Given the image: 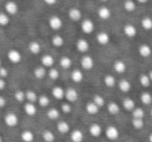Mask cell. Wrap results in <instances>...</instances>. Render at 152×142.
<instances>
[{"mask_svg":"<svg viewBox=\"0 0 152 142\" xmlns=\"http://www.w3.org/2000/svg\"><path fill=\"white\" fill-rule=\"evenodd\" d=\"M118 88L123 93H127V92H129L131 90V84L127 79H121L118 83Z\"/></svg>","mask_w":152,"mask_h":142,"instance_id":"cell-24","label":"cell"},{"mask_svg":"<svg viewBox=\"0 0 152 142\" xmlns=\"http://www.w3.org/2000/svg\"><path fill=\"white\" fill-rule=\"evenodd\" d=\"M51 43H52V45L54 47L59 48V47H61L65 44V39L61 36H59V35H55V36H53L52 39H51Z\"/></svg>","mask_w":152,"mask_h":142,"instance_id":"cell-33","label":"cell"},{"mask_svg":"<svg viewBox=\"0 0 152 142\" xmlns=\"http://www.w3.org/2000/svg\"><path fill=\"white\" fill-rule=\"evenodd\" d=\"M149 142H152V133L149 135Z\"/></svg>","mask_w":152,"mask_h":142,"instance_id":"cell-54","label":"cell"},{"mask_svg":"<svg viewBox=\"0 0 152 142\" xmlns=\"http://www.w3.org/2000/svg\"><path fill=\"white\" fill-rule=\"evenodd\" d=\"M70 77H71L72 82H74V83H76V84H79V83H81V82L83 81V71H81V70L74 69L73 71L71 72Z\"/></svg>","mask_w":152,"mask_h":142,"instance_id":"cell-17","label":"cell"},{"mask_svg":"<svg viewBox=\"0 0 152 142\" xmlns=\"http://www.w3.org/2000/svg\"><path fill=\"white\" fill-rule=\"evenodd\" d=\"M68 16H69V18L72 21L78 22V21H80L81 18H83V13H81L80 10L77 9V7H71V9L69 10V12H68Z\"/></svg>","mask_w":152,"mask_h":142,"instance_id":"cell-9","label":"cell"},{"mask_svg":"<svg viewBox=\"0 0 152 142\" xmlns=\"http://www.w3.org/2000/svg\"><path fill=\"white\" fill-rule=\"evenodd\" d=\"M76 49L81 53H86L89 51L90 49V44L86 39L81 38L78 39V40L76 41Z\"/></svg>","mask_w":152,"mask_h":142,"instance_id":"cell-11","label":"cell"},{"mask_svg":"<svg viewBox=\"0 0 152 142\" xmlns=\"http://www.w3.org/2000/svg\"><path fill=\"white\" fill-rule=\"evenodd\" d=\"M123 7L126 12L128 13H132L137 9V3L133 1V0H125L124 3H123Z\"/></svg>","mask_w":152,"mask_h":142,"instance_id":"cell-32","label":"cell"},{"mask_svg":"<svg viewBox=\"0 0 152 142\" xmlns=\"http://www.w3.org/2000/svg\"><path fill=\"white\" fill-rule=\"evenodd\" d=\"M137 1L139 3H141V4H145V3H147L149 0H137Z\"/></svg>","mask_w":152,"mask_h":142,"instance_id":"cell-52","label":"cell"},{"mask_svg":"<svg viewBox=\"0 0 152 142\" xmlns=\"http://www.w3.org/2000/svg\"><path fill=\"white\" fill-rule=\"evenodd\" d=\"M42 138L45 142H53L55 140L54 134H53V132H51L50 129H45L42 133Z\"/></svg>","mask_w":152,"mask_h":142,"instance_id":"cell-37","label":"cell"},{"mask_svg":"<svg viewBox=\"0 0 152 142\" xmlns=\"http://www.w3.org/2000/svg\"><path fill=\"white\" fill-rule=\"evenodd\" d=\"M139 81H140V84H141L142 87L144 88H148L150 87V85H151V81H150V77L148 74H141L139 77Z\"/></svg>","mask_w":152,"mask_h":142,"instance_id":"cell-38","label":"cell"},{"mask_svg":"<svg viewBox=\"0 0 152 142\" xmlns=\"http://www.w3.org/2000/svg\"><path fill=\"white\" fill-rule=\"evenodd\" d=\"M20 137H21V140L23 142H34V133L29 129H24L20 135Z\"/></svg>","mask_w":152,"mask_h":142,"instance_id":"cell-27","label":"cell"},{"mask_svg":"<svg viewBox=\"0 0 152 142\" xmlns=\"http://www.w3.org/2000/svg\"><path fill=\"white\" fill-rule=\"evenodd\" d=\"M80 28L83 34L91 35L94 32V29H95V24H94V22L91 19H85L81 22Z\"/></svg>","mask_w":152,"mask_h":142,"instance_id":"cell-6","label":"cell"},{"mask_svg":"<svg viewBox=\"0 0 152 142\" xmlns=\"http://www.w3.org/2000/svg\"><path fill=\"white\" fill-rule=\"evenodd\" d=\"M57 131L61 134H68L70 132V124L67 122V121L61 120L57 122Z\"/></svg>","mask_w":152,"mask_h":142,"instance_id":"cell-28","label":"cell"},{"mask_svg":"<svg viewBox=\"0 0 152 142\" xmlns=\"http://www.w3.org/2000/svg\"><path fill=\"white\" fill-rule=\"evenodd\" d=\"M137 52L142 57H149L152 54V48L148 44H142L140 45Z\"/></svg>","mask_w":152,"mask_h":142,"instance_id":"cell-15","label":"cell"},{"mask_svg":"<svg viewBox=\"0 0 152 142\" xmlns=\"http://www.w3.org/2000/svg\"><path fill=\"white\" fill-rule=\"evenodd\" d=\"M61 116V112L56 108H51L47 111V117L51 120H57Z\"/></svg>","mask_w":152,"mask_h":142,"instance_id":"cell-35","label":"cell"},{"mask_svg":"<svg viewBox=\"0 0 152 142\" xmlns=\"http://www.w3.org/2000/svg\"><path fill=\"white\" fill-rule=\"evenodd\" d=\"M150 114H151V117H152V110H151V113H150Z\"/></svg>","mask_w":152,"mask_h":142,"instance_id":"cell-58","label":"cell"},{"mask_svg":"<svg viewBox=\"0 0 152 142\" xmlns=\"http://www.w3.org/2000/svg\"><path fill=\"white\" fill-rule=\"evenodd\" d=\"M51 93H52L53 97L57 100L63 99V98L65 97V89L61 88V87H58V86H56V87L53 88L52 91H51Z\"/></svg>","mask_w":152,"mask_h":142,"instance_id":"cell-25","label":"cell"},{"mask_svg":"<svg viewBox=\"0 0 152 142\" xmlns=\"http://www.w3.org/2000/svg\"><path fill=\"white\" fill-rule=\"evenodd\" d=\"M3 120H4L5 124L10 127H17L18 123H19V118H18V116L15 114V113H7V114L4 115Z\"/></svg>","mask_w":152,"mask_h":142,"instance_id":"cell-2","label":"cell"},{"mask_svg":"<svg viewBox=\"0 0 152 142\" xmlns=\"http://www.w3.org/2000/svg\"><path fill=\"white\" fill-rule=\"evenodd\" d=\"M5 106H7V99L2 95H0V109L4 108Z\"/></svg>","mask_w":152,"mask_h":142,"instance_id":"cell-50","label":"cell"},{"mask_svg":"<svg viewBox=\"0 0 152 142\" xmlns=\"http://www.w3.org/2000/svg\"><path fill=\"white\" fill-rule=\"evenodd\" d=\"M92 102H95L99 108H101V107H103L104 104H105V99L103 98V96L99 95V94H95V95L93 96Z\"/></svg>","mask_w":152,"mask_h":142,"instance_id":"cell-42","label":"cell"},{"mask_svg":"<svg viewBox=\"0 0 152 142\" xmlns=\"http://www.w3.org/2000/svg\"><path fill=\"white\" fill-rule=\"evenodd\" d=\"M0 142H3V139H2V137H1V135H0Z\"/></svg>","mask_w":152,"mask_h":142,"instance_id":"cell-55","label":"cell"},{"mask_svg":"<svg viewBox=\"0 0 152 142\" xmlns=\"http://www.w3.org/2000/svg\"><path fill=\"white\" fill-rule=\"evenodd\" d=\"M103 83L107 88H114L117 84L116 77L112 74H106L105 77H103Z\"/></svg>","mask_w":152,"mask_h":142,"instance_id":"cell-29","label":"cell"},{"mask_svg":"<svg viewBox=\"0 0 152 142\" xmlns=\"http://www.w3.org/2000/svg\"><path fill=\"white\" fill-rule=\"evenodd\" d=\"M96 40H97V42L99 43L100 45L105 46V45H107L108 43H110V37L106 32H99L96 35Z\"/></svg>","mask_w":152,"mask_h":142,"instance_id":"cell-13","label":"cell"},{"mask_svg":"<svg viewBox=\"0 0 152 142\" xmlns=\"http://www.w3.org/2000/svg\"><path fill=\"white\" fill-rule=\"evenodd\" d=\"M132 127H134L135 129H142L144 127V120L143 119H137V118H133L132 121Z\"/></svg>","mask_w":152,"mask_h":142,"instance_id":"cell-46","label":"cell"},{"mask_svg":"<svg viewBox=\"0 0 152 142\" xmlns=\"http://www.w3.org/2000/svg\"><path fill=\"white\" fill-rule=\"evenodd\" d=\"M107 111L110 115H117L120 113V106L117 102H110L107 104Z\"/></svg>","mask_w":152,"mask_h":142,"instance_id":"cell-31","label":"cell"},{"mask_svg":"<svg viewBox=\"0 0 152 142\" xmlns=\"http://www.w3.org/2000/svg\"><path fill=\"white\" fill-rule=\"evenodd\" d=\"M38 104H40L41 107H43V108H46V107L49 106V104H50V98L48 97L47 95H40L38 97Z\"/></svg>","mask_w":152,"mask_h":142,"instance_id":"cell-40","label":"cell"},{"mask_svg":"<svg viewBox=\"0 0 152 142\" xmlns=\"http://www.w3.org/2000/svg\"><path fill=\"white\" fill-rule=\"evenodd\" d=\"M59 66H61L63 69H69L72 66L71 57H67V55H63V57L59 59Z\"/></svg>","mask_w":152,"mask_h":142,"instance_id":"cell-30","label":"cell"},{"mask_svg":"<svg viewBox=\"0 0 152 142\" xmlns=\"http://www.w3.org/2000/svg\"><path fill=\"white\" fill-rule=\"evenodd\" d=\"M1 64H2V62H1V59H0V66H1Z\"/></svg>","mask_w":152,"mask_h":142,"instance_id":"cell-57","label":"cell"},{"mask_svg":"<svg viewBox=\"0 0 152 142\" xmlns=\"http://www.w3.org/2000/svg\"><path fill=\"white\" fill-rule=\"evenodd\" d=\"M10 24V16L7 13H0V26H7Z\"/></svg>","mask_w":152,"mask_h":142,"instance_id":"cell-45","label":"cell"},{"mask_svg":"<svg viewBox=\"0 0 152 142\" xmlns=\"http://www.w3.org/2000/svg\"><path fill=\"white\" fill-rule=\"evenodd\" d=\"M4 11L9 16H14V15H16V14H18V12H19V7H18V4L15 1L10 0V1H7L4 4Z\"/></svg>","mask_w":152,"mask_h":142,"instance_id":"cell-8","label":"cell"},{"mask_svg":"<svg viewBox=\"0 0 152 142\" xmlns=\"http://www.w3.org/2000/svg\"><path fill=\"white\" fill-rule=\"evenodd\" d=\"M41 63L45 68H51L54 65V57L51 54H44L41 57Z\"/></svg>","mask_w":152,"mask_h":142,"instance_id":"cell-18","label":"cell"},{"mask_svg":"<svg viewBox=\"0 0 152 142\" xmlns=\"http://www.w3.org/2000/svg\"><path fill=\"white\" fill-rule=\"evenodd\" d=\"M48 24H49V27L52 30H59L63 28L64 22H63V20L61 19V17H58V16H56V15H53L49 18Z\"/></svg>","mask_w":152,"mask_h":142,"instance_id":"cell-1","label":"cell"},{"mask_svg":"<svg viewBox=\"0 0 152 142\" xmlns=\"http://www.w3.org/2000/svg\"><path fill=\"white\" fill-rule=\"evenodd\" d=\"M5 87H7V82H5L4 79L0 77V91H1V90H4Z\"/></svg>","mask_w":152,"mask_h":142,"instance_id":"cell-49","label":"cell"},{"mask_svg":"<svg viewBox=\"0 0 152 142\" xmlns=\"http://www.w3.org/2000/svg\"><path fill=\"white\" fill-rule=\"evenodd\" d=\"M37 107L34 102H26L24 104V112L28 116H34L37 114Z\"/></svg>","mask_w":152,"mask_h":142,"instance_id":"cell-22","label":"cell"},{"mask_svg":"<svg viewBox=\"0 0 152 142\" xmlns=\"http://www.w3.org/2000/svg\"><path fill=\"white\" fill-rule=\"evenodd\" d=\"M89 132L93 137L98 138V137H100L102 134V127L99 123H92L89 127Z\"/></svg>","mask_w":152,"mask_h":142,"instance_id":"cell-16","label":"cell"},{"mask_svg":"<svg viewBox=\"0 0 152 142\" xmlns=\"http://www.w3.org/2000/svg\"><path fill=\"white\" fill-rule=\"evenodd\" d=\"M123 32H124V35L127 37V38L132 39V38H134V37L137 36V27L133 25V24L128 23V24H125V25H124V27H123Z\"/></svg>","mask_w":152,"mask_h":142,"instance_id":"cell-10","label":"cell"},{"mask_svg":"<svg viewBox=\"0 0 152 142\" xmlns=\"http://www.w3.org/2000/svg\"><path fill=\"white\" fill-rule=\"evenodd\" d=\"M7 59L11 63L13 64H19L22 61V54L17 49H10L7 51Z\"/></svg>","mask_w":152,"mask_h":142,"instance_id":"cell-4","label":"cell"},{"mask_svg":"<svg viewBox=\"0 0 152 142\" xmlns=\"http://www.w3.org/2000/svg\"><path fill=\"white\" fill-rule=\"evenodd\" d=\"M105 136L108 140L115 141L120 136V132H119L118 127H116L115 125H110V127H107L105 129Z\"/></svg>","mask_w":152,"mask_h":142,"instance_id":"cell-3","label":"cell"},{"mask_svg":"<svg viewBox=\"0 0 152 142\" xmlns=\"http://www.w3.org/2000/svg\"><path fill=\"white\" fill-rule=\"evenodd\" d=\"M80 65L85 70H91L93 69L94 65H95V62H94V59L91 55L85 54L80 59Z\"/></svg>","mask_w":152,"mask_h":142,"instance_id":"cell-7","label":"cell"},{"mask_svg":"<svg viewBox=\"0 0 152 142\" xmlns=\"http://www.w3.org/2000/svg\"><path fill=\"white\" fill-rule=\"evenodd\" d=\"M99 107L93 102H89L86 104V111H87L88 114L90 115H96L99 113Z\"/></svg>","mask_w":152,"mask_h":142,"instance_id":"cell-23","label":"cell"},{"mask_svg":"<svg viewBox=\"0 0 152 142\" xmlns=\"http://www.w3.org/2000/svg\"><path fill=\"white\" fill-rule=\"evenodd\" d=\"M61 111L64 114H70L72 112V106L69 102H64L61 104Z\"/></svg>","mask_w":152,"mask_h":142,"instance_id":"cell-47","label":"cell"},{"mask_svg":"<svg viewBox=\"0 0 152 142\" xmlns=\"http://www.w3.org/2000/svg\"><path fill=\"white\" fill-rule=\"evenodd\" d=\"M38 94L34 91V90H27L25 91V98L28 102H38Z\"/></svg>","mask_w":152,"mask_h":142,"instance_id":"cell-36","label":"cell"},{"mask_svg":"<svg viewBox=\"0 0 152 142\" xmlns=\"http://www.w3.org/2000/svg\"><path fill=\"white\" fill-rule=\"evenodd\" d=\"M44 2L47 5H54L57 2V0H44Z\"/></svg>","mask_w":152,"mask_h":142,"instance_id":"cell-51","label":"cell"},{"mask_svg":"<svg viewBox=\"0 0 152 142\" xmlns=\"http://www.w3.org/2000/svg\"><path fill=\"white\" fill-rule=\"evenodd\" d=\"M112 16V12H110V7L102 5L98 9V17L102 20H108Z\"/></svg>","mask_w":152,"mask_h":142,"instance_id":"cell-14","label":"cell"},{"mask_svg":"<svg viewBox=\"0 0 152 142\" xmlns=\"http://www.w3.org/2000/svg\"><path fill=\"white\" fill-rule=\"evenodd\" d=\"M7 75H9V70H7L5 67L0 66V77L5 79V77H7Z\"/></svg>","mask_w":152,"mask_h":142,"instance_id":"cell-48","label":"cell"},{"mask_svg":"<svg viewBox=\"0 0 152 142\" xmlns=\"http://www.w3.org/2000/svg\"><path fill=\"white\" fill-rule=\"evenodd\" d=\"M141 25L145 30H151L152 29V18L150 17H144L141 20Z\"/></svg>","mask_w":152,"mask_h":142,"instance_id":"cell-39","label":"cell"},{"mask_svg":"<svg viewBox=\"0 0 152 142\" xmlns=\"http://www.w3.org/2000/svg\"><path fill=\"white\" fill-rule=\"evenodd\" d=\"M28 50L32 54H39L42 50V46L38 41H30L29 44H28Z\"/></svg>","mask_w":152,"mask_h":142,"instance_id":"cell-20","label":"cell"},{"mask_svg":"<svg viewBox=\"0 0 152 142\" xmlns=\"http://www.w3.org/2000/svg\"><path fill=\"white\" fill-rule=\"evenodd\" d=\"M34 75L36 79H43L47 75V70L44 66H38L34 69Z\"/></svg>","mask_w":152,"mask_h":142,"instance_id":"cell-21","label":"cell"},{"mask_svg":"<svg viewBox=\"0 0 152 142\" xmlns=\"http://www.w3.org/2000/svg\"><path fill=\"white\" fill-rule=\"evenodd\" d=\"M79 97V94L75 88H68L65 90V98L68 100V102H77Z\"/></svg>","mask_w":152,"mask_h":142,"instance_id":"cell-5","label":"cell"},{"mask_svg":"<svg viewBox=\"0 0 152 142\" xmlns=\"http://www.w3.org/2000/svg\"><path fill=\"white\" fill-rule=\"evenodd\" d=\"M122 106L126 111H130V112H131V111L135 108V102H134V100H133L132 98L125 97L124 99L122 100Z\"/></svg>","mask_w":152,"mask_h":142,"instance_id":"cell-26","label":"cell"},{"mask_svg":"<svg viewBox=\"0 0 152 142\" xmlns=\"http://www.w3.org/2000/svg\"><path fill=\"white\" fill-rule=\"evenodd\" d=\"M70 138H71L72 142H83L85 135L80 129H73L70 134Z\"/></svg>","mask_w":152,"mask_h":142,"instance_id":"cell-19","label":"cell"},{"mask_svg":"<svg viewBox=\"0 0 152 142\" xmlns=\"http://www.w3.org/2000/svg\"><path fill=\"white\" fill-rule=\"evenodd\" d=\"M47 74H48V77H50L52 81H56V79H58V77H59V71L57 69H55V68L51 67L50 69H49L48 72H47Z\"/></svg>","mask_w":152,"mask_h":142,"instance_id":"cell-43","label":"cell"},{"mask_svg":"<svg viewBox=\"0 0 152 142\" xmlns=\"http://www.w3.org/2000/svg\"><path fill=\"white\" fill-rule=\"evenodd\" d=\"M113 68H114V70L117 73L123 74V73L126 72L127 65L124 61H122V60H117V61H115V63L113 64Z\"/></svg>","mask_w":152,"mask_h":142,"instance_id":"cell-12","label":"cell"},{"mask_svg":"<svg viewBox=\"0 0 152 142\" xmlns=\"http://www.w3.org/2000/svg\"><path fill=\"white\" fill-rule=\"evenodd\" d=\"M148 75H149V77H150V81H151V83H152V70H151V71H150V72H149V74H148Z\"/></svg>","mask_w":152,"mask_h":142,"instance_id":"cell-53","label":"cell"},{"mask_svg":"<svg viewBox=\"0 0 152 142\" xmlns=\"http://www.w3.org/2000/svg\"><path fill=\"white\" fill-rule=\"evenodd\" d=\"M102 2H106V1H108V0H101Z\"/></svg>","mask_w":152,"mask_h":142,"instance_id":"cell-56","label":"cell"},{"mask_svg":"<svg viewBox=\"0 0 152 142\" xmlns=\"http://www.w3.org/2000/svg\"><path fill=\"white\" fill-rule=\"evenodd\" d=\"M14 97L17 100L18 102H23L24 100H26L25 98V92L22 91V90H17L14 94Z\"/></svg>","mask_w":152,"mask_h":142,"instance_id":"cell-44","label":"cell"},{"mask_svg":"<svg viewBox=\"0 0 152 142\" xmlns=\"http://www.w3.org/2000/svg\"><path fill=\"white\" fill-rule=\"evenodd\" d=\"M141 102L145 106H150L152 104V95L149 92H143L140 96Z\"/></svg>","mask_w":152,"mask_h":142,"instance_id":"cell-34","label":"cell"},{"mask_svg":"<svg viewBox=\"0 0 152 142\" xmlns=\"http://www.w3.org/2000/svg\"><path fill=\"white\" fill-rule=\"evenodd\" d=\"M132 117L133 118H137V119H143L145 117V111L143 110L142 108H137L135 107L132 111Z\"/></svg>","mask_w":152,"mask_h":142,"instance_id":"cell-41","label":"cell"}]
</instances>
